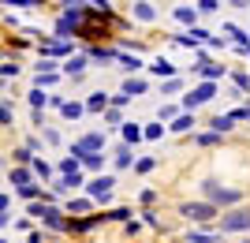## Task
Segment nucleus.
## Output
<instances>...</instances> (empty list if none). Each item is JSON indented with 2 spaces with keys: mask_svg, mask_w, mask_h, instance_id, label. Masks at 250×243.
I'll use <instances>...</instances> for the list:
<instances>
[{
  "mask_svg": "<svg viewBox=\"0 0 250 243\" xmlns=\"http://www.w3.org/2000/svg\"><path fill=\"white\" fill-rule=\"evenodd\" d=\"M202 191H206V199L213 202V206H235V202L243 199L239 191H231V187H220L217 180H206V183H202Z\"/></svg>",
  "mask_w": 250,
  "mask_h": 243,
  "instance_id": "obj_1",
  "label": "nucleus"
},
{
  "mask_svg": "<svg viewBox=\"0 0 250 243\" xmlns=\"http://www.w3.org/2000/svg\"><path fill=\"white\" fill-rule=\"evenodd\" d=\"M179 213H183V217H187V221H213V217H217V206H213V202H183V206H179Z\"/></svg>",
  "mask_w": 250,
  "mask_h": 243,
  "instance_id": "obj_2",
  "label": "nucleus"
},
{
  "mask_svg": "<svg viewBox=\"0 0 250 243\" xmlns=\"http://www.w3.org/2000/svg\"><path fill=\"white\" fill-rule=\"evenodd\" d=\"M250 228V210H231L220 217V232H247Z\"/></svg>",
  "mask_w": 250,
  "mask_h": 243,
  "instance_id": "obj_3",
  "label": "nucleus"
},
{
  "mask_svg": "<svg viewBox=\"0 0 250 243\" xmlns=\"http://www.w3.org/2000/svg\"><path fill=\"white\" fill-rule=\"evenodd\" d=\"M213 97H217V86H213V83H202V86H194V94L183 97V105L194 109V105H206V101H213Z\"/></svg>",
  "mask_w": 250,
  "mask_h": 243,
  "instance_id": "obj_4",
  "label": "nucleus"
},
{
  "mask_svg": "<svg viewBox=\"0 0 250 243\" xmlns=\"http://www.w3.org/2000/svg\"><path fill=\"white\" fill-rule=\"evenodd\" d=\"M94 150H104V135H83L75 142V161L86 157V154H94Z\"/></svg>",
  "mask_w": 250,
  "mask_h": 243,
  "instance_id": "obj_5",
  "label": "nucleus"
},
{
  "mask_svg": "<svg viewBox=\"0 0 250 243\" xmlns=\"http://www.w3.org/2000/svg\"><path fill=\"white\" fill-rule=\"evenodd\" d=\"M112 187H116V176H97V180H90V195L101 202L112 199Z\"/></svg>",
  "mask_w": 250,
  "mask_h": 243,
  "instance_id": "obj_6",
  "label": "nucleus"
},
{
  "mask_svg": "<svg viewBox=\"0 0 250 243\" xmlns=\"http://www.w3.org/2000/svg\"><path fill=\"white\" fill-rule=\"evenodd\" d=\"M146 90H149V86H146V79H127L120 94H124V97H138V94H146Z\"/></svg>",
  "mask_w": 250,
  "mask_h": 243,
  "instance_id": "obj_7",
  "label": "nucleus"
},
{
  "mask_svg": "<svg viewBox=\"0 0 250 243\" xmlns=\"http://www.w3.org/2000/svg\"><path fill=\"white\" fill-rule=\"evenodd\" d=\"M209 127H213V135H228L231 127H235V120H231V116H213Z\"/></svg>",
  "mask_w": 250,
  "mask_h": 243,
  "instance_id": "obj_8",
  "label": "nucleus"
},
{
  "mask_svg": "<svg viewBox=\"0 0 250 243\" xmlns=\"http://www.w3.org/2000/svg\"><path fill=\"white\" fill-rule=\"evenodd\" d=\"M86 109H90V112H104V109H108V94H90Z\"/></svg>",
  "mask_w": 250,
  "mask_h": 243,
  "instance_id": "obj_9",
  "label": "nucleus"
},
{
  "mask_svg": "<svg viewBox=\"0 0 250 243\" xmlns=\"http://www.w3.org/2000/svg\"><path fill=\"white\" fill-rule=\"evenodd\" d=\"M131 11H135V19H157V11L153 8H149V4H146V0H138V4H135V8H131Z\"/></svg>",
  "mask_w": 250,
  "mask_h": 243,
  "instance_id": "obj_10",
  "label": "nucleus"
},
{
  "mask_svg": "<svg viewBox=\"0 0 250 243\" xmlns=\"http://www.w3.org/2000/svg\"><path fill=\"white\" fill-rule=\"evenodd\" d=\"M63 71H67V75H83L86 71V56H71V60L63 64Z\"/></svg>",
  "mask_w": 250,
  "mask_h": 243,
  "instance_id": "obj_11",
  "label": "nucleus"
},
{
  "mask_svg": "<svg viewBox=\"0 0 250 243\" xmlns=\"http://www.w3.org/2000/svg\"><path fill=\"white\" fill-rule=\"evenodd\" d=\"M142 138V127L138 124H124V146H131V142H138Z\"/></svg>",
  "mask_w": 250,
  "mask_h": 243,
  "instance_id": "obj_12",
  "label": "nucleus"
},
{
  "mask_svg": "<svg viewBox=\"0 0 250 243\" xmlns=\"http://www.w3.org/2000/svg\"><path fill=\"white\" fill-rule=\"evenodd\" d=\"M190 127H194V116H190V112H183V116H179L176 124H172V131L179 135V131H190Z\"/></svg>",
  "mask_w": 250,
  "mask_h": 243,
  "instance_id": "obj_13",
  "label": "nucleus"
},
{
  "mask_svg": "<svg viewBox=\"0 0 250 243\" xmlns=\"http://www.w3.org/2000/svg\"><path fill=\"white\" fill-rule=\"evenodd\" d=\"M131 165V146H120L116 150V169H127Z\"/></svg>",
  "mask_w": 250,
  "mask_h": 243,
  "instance_id": "obj_14",
  "label": "nucleus"
},
{
  "mask_svg": "<svg viewBox=\"0 0 250 243\" xmlns=\"http://www.w3.org/2000/svg\"><path fill=\"white\" fill-rule=\"evenodd\" d=\"M183 243H220V240H217V236H209V232H190Z\"/></svg>",
  "mask_w": 250,
  "mask_h": 243,
  "instance_id": "obj_15",
  "label": "nucleus"
},
{
  "mask_svg": "<svg viewBox=\"0 0 250 243\" xmlns=\"http://www.w3.org/2000/svg\"><path fill=\"white\" fill-rule=\"evenodd\" d=\"M176 19L179 22H194V8H190V4H179V8H176Z\"/></svg>",
  "mask_w": 250,
  "mask_h": 243,
  "instance_id": "obj_16",
  "label": "nucleus"
},
{
  "mask_svg": "<svg viewBox=\"0 0 250 243\" xmlns=\"http://www.w3.org/2000/svg\"><path fill=\"white\" fill-rule=\"evenodd\" d=\"M116 60H120V67H124V71H138V67H142V64H138V56H116Z\"/></svg>",
  "mask_w": 250,
  "mask_h": 243,
  "instance_id": "obj_17",
  "label": "nucleus"
},
{
  "mask_svg": "<svg viewBox=\"0 0 250 243\" xmlns=\"http://www.w3.org/2000/svg\"><path fill=\"white\" fill-rule=\"evenodd\" d=\"M79 161H83L86 169H101V165H104V157H101V154H86V157H79Z\"/></svg>",
  "mask_w": 250,
  "mask_h": 243,
  "instance_id": "obj_18",
  "label": "nucleus"
},
{
  "mask_svg": "<svg viewBox=\"0 0 250 243\" xmlns=\"http://www.w3.org/2000/svg\"><path fill=\"white\" fill-rule=\"evenodd\" d=\"M198 146H220V135H213V131H206V135H198L194 138Z\"/></svg>",
  "mask_w": 250,
  "mask_h": 243,
  "instance_id": "obj_19",
  "label": "nucleus"
},
{
  "mask_svg": "<svg viewBox=\"0 0 250 243\" xmlns=\"http://www.w3.org/2000/svg\"><path fill=\"white\" fill-rule=\"evenodd\" d=\"M153 71L161 75V79H165V75H176V67H172L168 60H157V64H153Z\"/></svg>",
  "mask_w": 250,
  "mask_h": 243,
  "instance_id": "obj_20",
  "label": "nucleus"
},
{
  "mask_svg": "<svg viewBox=\"0 0 250 243\" xmlns=\"http://www.w3.org/2000/svg\"><path fill=\"white\" fill-rule=\"evenodd\" d=\"M161 131H165V127H161V124H149L146 131H142V138H149V142H157V138H161Z\"/></svg>",
  "mask_w": 250,
  "mask_h": 243,
  "instance_id": "obj_21",
  "label": "nucleus"
},
{
  "mask_svg": "<svg viewBox=\"0 0 250 243\" xmlns=\"http://www.w3.org/2000/svg\"><path fill=\"white\" fill-rule=\"evenodd\" d=\"M104 124H120V109H116V105L104 109Z\"/></svg>",
  "mask_w": 250,
  "mask_h": 243,
  "instance_id": "obj_22",
  "label": "nucleus"
},
{
  "mask_svg": "<svg viewBox=\"0 0 250 243\" xmlns=\"http://www.w3.org/2000/svg\"><path fill=\"white\" fill-rule=\"evenodd\" d=\"M63 109V116H83V105H79V101H75V105H60Z\"/></svg>",
  "mask_w": 250,
  "mask_h": 243,
  "instance_id": "obj_23",
  "label": "nucleus"
},
{
  "mask_svg": "<svg viewBox=\"0 0 250 243\" xmlns=\"http://www.w3.org/2000/svg\"><path fill=\"white\" fill-rule=\"evenodd\" d=\"M157 116H161V120H172V116H176V105H161V109H157Z\"/></svg>",
  "mask_w": 250,
  "mask_h": 243,
  "instance_id": "obj_24",
  "label": "nucleus"
},
{
  "mask_svg": "<svg viewBox=\"0 0 250 243\" xmlns=\"http://www.w3.org/2000/svg\"><path fill=\"white\" fill-rule=\"evenodd\" d=\"M22 195H26V199H38V195H42V187H38V183H26V187H19Z\"/></svg>",
  "mask_w": 250,
  "mask_h": 243,
  "instance_id": "obj_25",
  "label": "nucleus"
},
{
  "mask_svg": "<svg viewBox=\"0 0 250 243\" xmlns=\"http://www.w3.org/2000/svg\"><path fill=\"white\" fill-rule=\"evenodd\" d=\"M90 210V199H79V202H71V213H86Z\"/></svg>",
  "mask_w": 250,
  "mask_h": 243,
  "instance_id": "obj_26",
  "label": "nucleus"
},
{
  "mask_svg": "<svg viewBox=\"0 0 250 243\" xmlns=\"http://www.w3.org/2000/svg\"><path fill=\"white\" fill-rule=\"evenodd\" d=\"M235 83H239L243 94H250V75H235Z\"/></svg>",
  "mask_w": 250,
  "mask_h": 243,
  "instance_id": "obj_27",
  "label": "nucleus"
},
{
  "mask_svg": "<svg viewBox=\"0 0 250 243\" xmlns=\"http://www.w3.org/2000/svg\"><path fill=\"white\" fill-rule=\"evenodd\" d=\"M135 169H138V172H149V169H153V157H142V161L135 165Z\"/></svg>",
  "mask_w": 250,
  "mask_h": 243,
  "instance_id": "obj_28",
  "label": "nucleus"
},
{
  "mask_svg": "<svg viewBox=\"0 0 250 243\" xmlns=\"http://www.w3.org/2000/svg\"><path fill=\"white\" fill-rule=\"evenodd\" d=\"M217 4H220V0H202L198 8H202V11H213V8H217Z\"/></svg>",
  "mask_w": 250,
  "mask_h": 243,
  "instance_id": "obj_29",
  "label": "nucleus"
},
{
  "mask_svg": "<svg viewBox=\"0 0 250 243\" xmlns=\"http://www.w3.org/2000/svg\"><path fill=\"white\" fill-rule=\"evenodd\" d=\"M247 243H250V240H247Z\"/></svg>",
  "mask_w": 250,
  "mask_h": 243,
  "instance_id": "obj_30",
  "label": "nucleus"
}]
</instances>
